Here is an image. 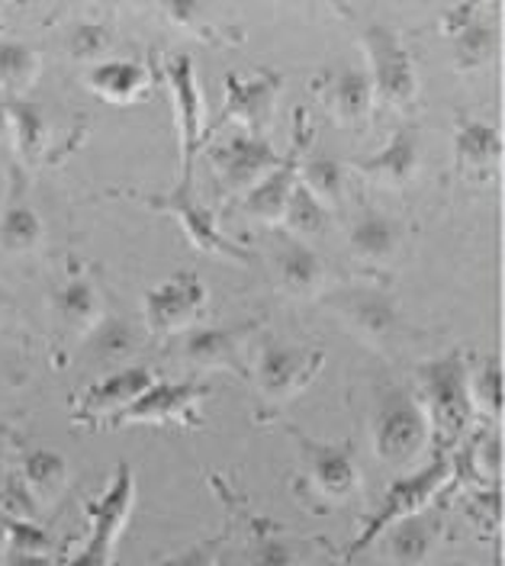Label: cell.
I'll use <instances>...</instances> for the list:
<instances>
[{
  "label": "cell",
  "instance_id": "cell-26",
  "mask_svg": "<svg viewBox=\"0 0 505 566\" xmlns=\"http://www.w3.org/2000/svg\"><path fill=\"white\" fill-rule=\"evenodd\" d=\"M87 87L113 106H133L151 91V71L133 59H101L87 71Z\"/></svg>",
  "mask_w": 505,
  "mask_h": 566
},
{
  "label": "cell",
  "instance_id": "cell-36",
  "mask_svg": "<svg viewBox=\"0 0 505 566\" xmlns=\"http://www.w3.org/2000/svg\"><path fill=\"white\" fill-rule=\"evenodd\" d=\"M464 512H467L473 528H480L486 537L496 534L499 525H503V490H499V483L470 490L467 502H464Z\"/></svg>",
  "mask_w": 505,
  "mask_h": 566
},
{
  "label": "cell",
  "instance_id": "cell-27",
  "mask_svg": "<svg viewBox=\"0 0 505 566\" xmlns=\"http://www.w3.org/2000/svg\"><path fill=\"white\" fill-rule=\"evenodd\" d=\"M45 239V226H42V216L30 203L20 177L10 190V200L0 212V251L13 254V258H23V254H33Z\"/></svg>",
  "mask_w": 505,
  "mask_h": 566
},
{
  "label": "cell",
  "instance_id": "cell-3",
  "mask_svg": "<svg viewBox=\"0 0 505 566\" xmlns=\"http://www.w3.org/2000/svg\"><path fill=\"white\" fill-rule=\"evenodd\" d=\"M451 480H454V463H451V454H441V451H434V458L422 470L399 476L397 483L390 486V493L383 495V502L374 509V515L367 518V525L358 531V537L348 544L345 564L351 557H358L361 551H367L383 531L397 525L399 518H409V515L429 509L438 495L451 490Z\"/></svg>",
  "mask_w": 505,
  "mask_h": 566
},
{
  "label": "cell",
  "instance_id": "cell-11",
  "mask_svg": "<svg viewBox=\"0 0 505 566\" xmlns=\"http://www.w3.org/2000/svg\"><path fill=\"white\" fill-rule=\"evenodd\" d=\"M284 91V77L277 71H257V74H225V97H222V109L213 119V126L207 129V136H213L217 129L235 123L242 126V133L249 136H267L274 109H277V97Z\"/></svg>",
  "mask_w": 505,
  "mask_h": 566
},
{
  "label": "cell",
  "instance_id": "cell-17",
  "mask_svg": "<svg viewBox=\"0 0 505 566\" xmlns=\"http://www.w3.org/2000/svg\"><path fill=\"white\" fill-rule=\"evenodd\" d=\"M441 33L451 42L454 69L470 74L496 59V27L480 3H454L441 10Z\"/></svg>",
  "mask_w": 505,
  "mask_h": 566
},
{
  "label": "cell",
  "instance_id": "cell-39",
  "mask_svg": "<svg viewBox=\"0 0 505 566\" xmlns=\"http://www.w3.org/2000/svg\"><path fill=\"white\" fill-rule=\"evenodd\" d=\"M225 537H229V531L213 534V537H203V541L183 547L178 554H168V557L155 560L151 566H219V560H222V547H225Z\"/></svg>",
  "mask_w": 505,
  "mask_h": 566
},
{
  "label": "cell",
  "instance_id": "cell-32",
  "mask_svg": "<svg viewBox=\"0 0 505 566\" xmlns=\"http://www.w3.org/2000/svg\"><path fill=\"white\" fill-rule=\"evenodd\" d=\"M42 59L30 42L20 39H0V87L7 97H20L36 84Z\"/></svg>",
  "mask_w": 505,
  "mask_h": 566
},
{
  "label": "cell",
  "instance_id": "cell-9",
  "mask_svg": "<svg viewBox=\"0 0 505 566\" xmlns=\"http://www.w3.org/2000/svg\"><path fill=\"white\" fill-rule=\"evenodd\" d=\"M145 207L158 212H168L181 222L187 242L210 254V258H222V261H235V264H252V251L242 248L239 242H232L217 222V212L210 210L197 190H193V180H178L175 190L168 193H136Z\"/></svg>",
  "mask_w": 505,
  "mask_h": 566
},
{
  "label": "cell",
  "instance_id": "cell-12",
  "mask_svg": "<svg viewBox=\"0 0 505 566\" xmlns=\"http://www.w3.org/2000/svg\"><path fill=\"white\" fill-rule=\"evenodd\" d=\"M165 81L171 91L175 104V126H178V145H181V180H193V165L197 155L207 145V106H203V91L197 81V69L190 55H171L165 62Z\"/></svg>",
  "mask_w": 505,
  "mask_h": 566
},
{
  "label": "cell",
  "instance_id": "cell-28",
  "mask_svg": "<svg viewBox=\"0 0 505 566\" xmlns=\"http://www.w3.org/2000/svg\"><path fill=\"white\" fill-rule=\"evenodd\" d=\"M27 490L36 495V502L42 509L55 505L59 495L69 490V460L62 458L59 451H49V448H33L23 454L20 463V473H17Z\"/></svg>",
  "mask_w": 505,
  "mask_h": 566
},
{
  "label": "cell",
  "instance_id": "cell-29",
  "mask_svg": "<svg viewBox=\"0 0 505 566\" xmlns=\"http://www.w3.org/2000/svg\"><path fill=\"white\" fill-rule=\"evenodd\" d=\"M7 116H10V142L17 155L27 165H36L49 148V123L45 113L27 97H7Z\"/></svg>",
  "mask_w": 505,
  "mask_h": 566
},
{
  "label": "cell",
  "instance_id": "cell-2",
  "mask_svg": "<svg viewBox=\"0 0 505 566\" xmlns=\"http://www.w3.org/2000/svg\"><path fill=\"white\" fill-rule=\"evenodd\" d=\"M370 441L374 454L390 467H406L429 448V419L412 389L402 384H383L377 389L370 409Z\"/></svg>",
  "mask_w": 505,
  "mask_h": 566
},
{
  "label": "cell",
  "instance_id": "cell-8",
  "mask_svg": "<svg viewBox=\"0 0 505 566\" xmlns=\"http://www.w3.org/2000/svg\"><path fill=\"white\" fill-rule=\"evenodd\" d=\"M296 441V451L303 460V483L328 505H345L358 499L364 490V473L358 463V451L351 441H319L299 428H287Z\"/></svg>",
  "mask_w": 505,
  "mask_h": 566
},
{
  "label": "cell",
  "instance_id": "cell-30",
  "mask_svg": "<svg viewBox=\"0 0 505 566\" xmlns=\"http://www.w3.org/2000/svg\"><path fill=\"white\" fill-rule=\"evenodd\" d=\"M287 226V235L299 239V242H313V239H323L325 232L332 229V210L325 207L323 200H316L306 184L296 177V187L290 193L287 212H284V222Z\"/></svg>",
  "mask_w": 505,
  "mask_h": 566
},
{
  "label": "cell",
  "instance_id": "cell-5",
  "mask_svg": "<svg viewBox=\"0 0 505 566\" xmlns=\"http://www.w3.org/2000/svg\"><path fill=\"white\" fill-rule=\"evenodd\" d=\"M323 306L374 352H397V345L402 342L406 325L399 303L380 286H367V283L341 286L335 293H325Z\"/></svg>",
  "mask_w": 505,
  "mask_h": 566
},
{
  "label": "cell",
  "instance_id": "cell-22",
  "mask_svg": "<svg viewBox=\"0 0 505 566\" xmlns=\"http://www.w3.org/2000/svg\"><path fill=\"white\" fill-rule=\"evenodd\" d=\"M441 537H444V518L429 505L409 518H399L377 541H383V554L393 566H425L434 557Z\"/></svg>",
  "mask_w": 505,
  "mask_h": 566
},
{
  "label": "cell",
  "instance_id": "cell-18",
  "mask_svg": "<svg viewBox=\"0 0 505 566\" xmlns=\"http://www.w3.org/2000/svg\"><path fill=\"white\" fill-rule=\"evenodd\" d=\"M419 165H422V133L415 123H402L383 148H377L364 158H351L345 168L358 171L370 184L399 190L419 175Z\"/></svg>",
  "mask_w": 505,
  "mask_h": 566
},
{
  "label": "cell",
  "instance_id": "cell-31",
  "mask_svg": "<svg viewBox=\"0 0 505 566\" xmlns=\"http://www.w3.org/2000/svg\"><path fill=\"white\" fill-rule=\"evenodd\" d=\"M139 345H143L139 328L123 316H107L87 335V352L101 364H123L139 352Z\"/></svg>",
  "mask_w": 505,
  "mask_h": 566
},
{
  "label": "cell",
  "instance_id": "cell-42",
  "mask_svg": "<svg viewBox=\"0 0 505 566\" xmlns=\"http://www.w3.org/2000/svg\"><path fill=\"white\" fill-rule=\"evenodd\" d=\"M10 139V116H7V104H0V148Z\"/></svg>",
  "mask_w": 505,
  "mask_h": 566
},
{
  "label": "cell",
  "instance_id": "cell-14",
  "mask_svg": "<svg viewBox=\"0 0 505 566\" xmlns=\"http://www.w3.org/2000/svg\"><path fill=\"white\" fill-rule=\"evenodd\" d=\"M155 380H158V374L148 364H123V367L109 370L97 384H91L87 392L81 396V402L74 406V424H81L87 431L104 428L107 419L123 412L129 402H136Z\"/></svg>",
  "mask_w": 505,
  "mask_h": 566
},
{
  "label": "cell",
  "instance_id": "cell-38",
  "mask_svg": "<svg viewBox=\"0 0 505 566\" xmlns=\"http://www.w3.org/2000/svg\"><path fill=\"white\" fill-rule=\"evenodd\" d=\"M10 551L36 554V557H59L62 544L52 531H45L39 522H10Z\"/></svg>",
  "mask_w": 505,
  "mask_h": 566
},
{
  "label": "cell",
  "instance_id": "cell-10",
  "mask_svg": "<svg viewBox=\"0 0 505 566\" xmlns=\"http://www.w3.org/2000/svg\"><path fill=\"white\" fill-rule=\"evenodd\" d=\"M213 396V387L203 380H155L136 402L107 419L104 428H126V424H181V428H203V399Z\"/></svg>",
  "mask_w": 505,
  "mask_h": 566
},
{
  "label": "cell",
  "instance_id": "cell-44",
  "mask_svg": "<svg viewBox=\"0 0 505 566\" xmlns=\"http://www.w3.org/2000/svg\"><path fill=\"white\" fill-rule=\"evenodd\" d=\"M341 566H348V564H341Z\"/></svg>",
  "mask_w": 505,
  "mask_h": 566
},
{
  "label": "cell",
  "instance_id": "cell-1",
  "mask_svg": "<svg viewBox=\"0 0 505 566\" xmlns=\"http://www.w3.org/2000/svg\"><path fill=\"white\" fill-rule=\"evenodd\" d=\"M415 399L429 419L434 451L451 454L473 431V402H470V360L461 348L429 357L415 364Z\"/></svg>",
  "mask_w": 505,
  "mask_h": 566
},
{
  "label": "cell",
  "instance_id": "cell-7",
  "mask_svg": "<svg viewBox=\"0 0 505 566\" xmlns=\"http://www.w3.org/2000/svg\"><path fill=\"white\" fill-rule=\"evenodd\" d=\"M133 505H136V473L126 460H119L107 490L97 499H84L87 544L62 566H116L113 554H116L119 534L129 522Z\"/></svg>",
  "mask_w": 505,
  "mask_h": 566
},
{
  "label": "cell",
  "instance_id": "cell-43",
  "mask_svg": "<svg viewBox=\"0 0 505 566\" xmlns=\"http://www.w3.org/2000/svg\"><path fill=\"white\" fill-rule=\"evenodd\" d=\"M7 313H10V296H7V290L0 286V325H3Z\"/></svg>",
  "mask_w": 505,
  "mask_h": 566
},
{
  "label": "cell",
  "instance_id": "cell-23",
  "mask_svg": "<svg viewBox=\"0 0 505 566\" xmlns=\"http://www.w3.org/2000/svg\"><path fill=\"white\" fill-rule=\"evenodd\" d=\"M406 239V226L383 210H361L348 226V251L367 268H390Z\"/></svg>",
  "mask_w": 505,
  "mask_h": 566
},
{
  "label": "cell",
  "instance_id": "cell-34",
  "mask_svg": "<svg viewBox=\"0 0 505 566\" xmlns=\"http://www.w3.org/2000/svg\"><path fill=\"white\" fill-rule=\"evenodd\" d=\"M470 402L483 419L503 416V357L490 354L480 367H470Z\"/></svg>",
  "mask_w": 505,
  "mask_h": 566
},
{
  "label": "cell",
  "instance_id": "cell-15",
  "mask_svg": "<svg viewBox=\"0 0 505 566\" xmlns=\"http://www.w3.org/2000/svg\"><path fill=\"white\" fill-rule=\"evenodd\" d=\"M210 161H213V171H217L222 190L242 197L254 184H261L271 175L284 161V155L271 145L267 136L235 133L210 151Z\"/></svg>",
  "mask_w": 505,
  "mask_h": 566
},
{
  "label": "cell",
  "instance_id": "cell-33",
  "mask_svg": "<svg viewBox=\"0 0 505 566\" xmlns=\"http://www.w3.org/2000/svg\"><path fill=\"white\" fill-rule=\"evenodd\" d=\"M245 560H249V566H303V551L290 534L277 531L264 518L261 522L254 518Z\"/></svg>",
  "mask_w": 505,
  "mask_h": 566
},
{
  "label": "cell",
  "instance_id": "cell-13",
  "mask_svg": "<svg viewBox=\"0 0 505 566\" xmlns=\"http://www.w3.org/2000/svg\"><path fill=\"white\" fill-rule=\"evenodd\" d=\"M210 303V290L197 271H178L145 290L143 316L151 335H181L193 328Z\"/></svg>",
  "mask_w": 505,
  "mask_h": 566
},
{
  "label": "cell",
  "instance_id": "cell-6",
  "mask_svg": "<svg viewBox=\"0 0 505 566\" xmlns=\"http://www.w3.org/2000/svg\"><path fill=\"white\" fill-rule=\"evenodd\" d=\"M358 35H361L364 55L370 65L367 77L374 84V97L380 104H412L419 97V69L406 39L380 20H361Z\"/></svg>",
  "mask_w": 505,
  "mask_h": 566
},
{
  "label": "cell",
  "instance_id": "cell-16",
  "mask_svg": "<svg viewBox=\"0 0 505 566\" xmlns=\"http://www.w3.org/2000/svg\"><path fill=\"white\" fill-rule=\"evenodd\" d=\"M261 328V322L239 325H203L181 332V357L193 370H229L242 380H252L245 364V342Z\"/></svg>",
  "mask_w": 505,
  "mask_h": 566
},
{
  "label": "cell",
  "instance_id": "cell-40",
  "mask_svg": "<svg viewBox=\"0 0 505 566\" xmlns=\"http://www.w3.org/2000/svg\"><path fill=\"white\" fill-rule=\"evenodd\" d=\"M10 451H13V431H10V424L0 422V480L7 476V460H10Z\"/></svg>",
  "mask_w": 505,
  "mask_h": 566
},
{
  "label": "cell",
  "instance_id": "cell-20",
  "mask_svg": "<svg viewBox=\"0 0 505 566\" xmlns=\"http://www.w3.org/2000/svg\"><path fill=\"white\" fill-rule=\"evenodd\" d=\"M274 271L290 300H319L328 283V271L319 251L287 232H281L274 242Z\"/></svg>",
  "mask_w": 505,
  "mask_h": 566
},
{
  "label": "cell",
  "instance_id": "cell-4",
  "mask_svg": "<svg viewBox=\"0 0 505 566\" xmlns=\"http://www.w3.org/2000/svg\"><path fill=\"white\" fill-rule=\"evenodd\" d=\"M325 352L309 345H290L267 338L257 352L254 364V387H257V412L274 416L287 402H293L299 392L316 384L323 374Z\"/></svg>",
  "mask_w": 505,
  "mask_h": 566
},
{
  "label": "cell",
  "instance_id": "cell-19",
  "mask_svg": "<svg viewBox=\"0 0 505 566\" xmlns=\"http://www.w3.org/2000/svg\"><path fill=\"white\" fill-rule=\"evenodd\" d=\"M306 139H309V129L303 126V109H299L296 113V139H293V148L284 155V161L261 184H254L249 193H242V210H245V216H252L254 222H264V226H281L284 222L290 193H293L296 177H299V161H303Z\"/></svg>",
  "mask_w": 505,
  "mask_h": 566
},
{
  "label": "cell",
  "instance_id": "cell-21",
  "mask_svg": "<svg viewBox=\"0 0 505 566\" xmlns=\"http://www.w3.org/2000/svg\"><path fill=\"white\" fill-rule=\"evenodd\" d=\"M316 94L323 106L332 113V119H338L348 129H358L370 123L374 113V84L361 69H335L325 71L316 81Z\"/></svg>",
  "mask_w": 505,
  "mask_h": 566
},
{
  "label": "cell",
  "instance_id": "cell-24",
  "mask_svg": "<svg viewBox=\"0 0 505 566\" xmlns=\"http://www.w3.org/2000/svg\"><path fill=\"white\" fill-rule=\"evenodd\" d=\"M454 161L464 175L490 177L503 161V133L480 116L461 113L454 123Z\"/></svg>",
  "mask_w": 505,
  "mask_h": 566
},
{
  "label": "cell",
  "instance_id": "cell-37",
  "mask_svg": "<svg viewBox=\"0 0 505 566\" xmlns=\"http://www.w3.org/2000/svg\"><path fill=\"white\" fill-rule=\"evenodd\" d=\"M113 35L104 23H94V20H81L74 23L72 33H69V55L74 62H101V55L109 49Z\"/></svg>",
  "mask_w": 505,
  "mask_h": 566
},
{
  "label": "cell",
  "instance_id": "cell-25",
  "mask_svg": "<svg viewBox=\"0 0 505 566\" xmlns=\"http://www.w3.org/2000/svg\"><path fill=\"white\" fill-rule=\"evenodd\" d=\"M55 316L59 322L72 332L87 338L104 318H107V303L104 293L97 290V283L91 281L87 274H72L69 281L62 283L52 296Z\"/></svg>",
  "mask_w": 505,
  "mask_h": 566
},
{
  "label": "cell",
  "instance_id": "cell-35",
  "mask_svg": "<svg viewBox=\"0 0 505 566\" xmlns=\"http://www.w3.org/2000/svg\"><path fill=\"white\" fill-rule=\"evenodd\" d=\"M299 180L306 190L323 200L325 207H338L345 200V161L338 158H303L299 161Z\"/></svg>",
  "mask_w": 505,
  "mask_h": 566
},
{
  "label": "cell",
  "instance_id": "cell-41",
  "mask_svg": "<svg viewBox=\"0 0 505 566\" xmlns=\"http://www.w3.org/2000/svg\"><path fill=\"white\" fill-rule=\"evenodd\" d=\"M7 551H10V518L0 512V564L7 557Z\"/></svg>",
  "mask_w": 505,
  "mask_h": 566
}]
</instances>
